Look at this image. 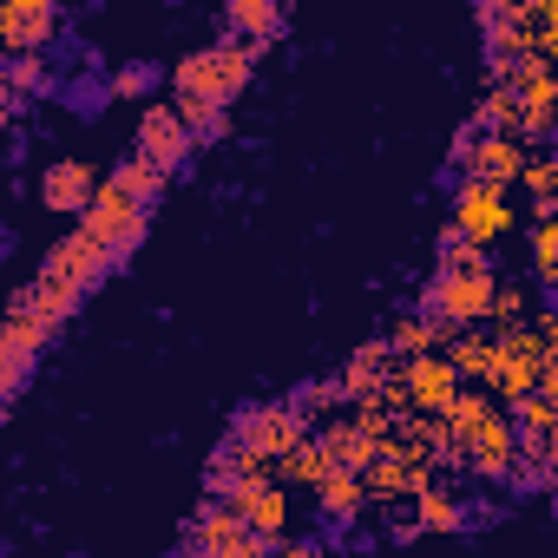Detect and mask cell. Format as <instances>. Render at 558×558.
<instances>
[{
  "label": "cell",
  "mask_w": 558,
  "mask_h": 558,
  "mask_svg": "<svg viewBox=\"0 0 558 558\" xmlns=\"http://www.w3.org/2000/svg\"><path fill=\"white\" fill-rule=\"evenodd\" d=\"M447 427H453V447H460V473H473V480H486V486H512V466H519V427H512V414L486 395V388H473V395H460L453 401V414H447Z\"/></svg>",
  "instance_id": "6da1fadb"
},
{
  "label": "cell",
  "mask_w": 558,
  "mask_h": 558,
  "mask_svg": "<svg viewBox=\"0 0 558 558\" xmlns=\"http://www.w3.org/2000/svg\"><path fill=\"white\" fill-rule=\"evenodd\" d=\"M106 276H112V263H106V250L86 236V230H73V236H60L47 256H40V269H34V303H40V316L60 329L99 283H106Z\"/></svg>",
  "instance_id": "7a4b0ae2"
},
{
  "label": "cell",
  "mask_w": 558,
  "mask_h": 558,
  "mask_svg": "<svg viewBox=\"0 0 558 558\" xmlns=\"http://www.w3.org/2000/svg\"><path fill=\"white\" fill-rule=\"evenodd\" d=\"M256 60H263V53H256L250 40L217 34L210 47H191V53L171 66V99H210V106H230V99L250 86Z\"/></svg>",
  "instance_id": "3957f363"
},
{
  "label": "cell",
  "mask_w": 558,
  "mask_h": 558,
  "mask_svg": "<svg viewBox=\"0 0 558 558\" xmlns=\"http://www.w3.org/2000/svg\"><path fill=\"white\" fill-rule=\"evenodd\" d=\"M493 303H499V269L493 263H480V269H434L427 290H421V316H434L453 336L486 329L493 323Z\"/></svg>",
  "instance_id": "277c9868"
},
{
  "label": "cell",
  "mask_w": 558,
  "mask_h": 558,
  "mask_svg": "<svg viewBox=\"0 0 558 558\" xmlns=\"http://www.w3.org/2000/svg\"><path fill=\"white\" fill-rule=\"evenodd\" d=\"M53 336H60V329L40 316L34 290L21 283L14 303H8V329H0V395H8V401H21V388H27V375H34V362H40V349H47Z\"/></svg>",
  "instance_id": "5b68a950"
},
{
  "label": "cell",
  "mask_w": 558,
  "mask_h": 558,
  "mask_svg": "<svg viewBox=\"0 0 558 558\" xmlns=\"http://www.w3.org/2000/svg\"><path fill=\"white\" fill-rule=\"evenodd\" d=\"M230 440H236L243 453H256L263 466H283V460L310 440V414H303L296 401H256V408H236Z\"/></svg>",
  "instance_id": "8992f818"
},
{
  "label": "cell",
  "mask_w": 558,
  "mask_h": 558,
  "mask_svg": "<svg viewBox=\"0 0 558 558\" xmlns=\"http://www.w3.org/2000/svg\"><path fill=\"white\" fill-rule=\"evenodd\" d=\"M145 223H151V210H145V204H138L132 191H119L112 178H106L99 204H93V210L80 217V230H86V236H93V243L106 250V263H112V269H125V256H132V250L145 243Z\"/></svg>",
  "instance_id": "52a82bcc"
},
{
  "label": "cell",
  "mask_w": 558,
  "mask_h": 558,
  "mask_svg": "<svg viewBox=\"0 0 558 558\" xmlns=\"http://www.w3.org/2000/svg\"><path fill=\"white\" fill-rule=\"evenodd\" d=\"M236 519L263 538V545H276L283 551L290 545V493H283V480H276V466H263V473H250L243 486H236Z\"/></svg>",
  "instance_id": "ba28073f"
},
{
  "label": "cell",
  "mask_w": 558,
  "mask_h": 558,
  "mask_svg": "<svg viewBox=\"0 0 558 558\" xmlns=\"http://www.w3.org/2000/svg\"><path fill=\"white\" fill-rule=\"evenodd\" d=\"M132 151H138L145 165H158L165 178H178V171L191 165L197 138H191V125H184L178 106H145V112H138V138H132Z\"/></svg>",
  "instance_id": "9c48e42d"
},
{
  "label": "cell",
  "mask_w": 558,
  "mask_h": 558,
  "mask_svg": "<svg viewBox=\"0 0 558 558\" xmlns=\"http://www.w3.org/2000/svg\"><path fill=\"white\" fill-rule=\"evenodd\" d=\"M512 86H519V106H525V119H519V145L538 151V145L558 132V73H551L545 53H538V60H525V66L512 73Z\"/></svg>",
  "instance_id": "30bf717a"
},
{
  "label": "cell",
  "mask_w": 558,
  "mask_h": 558,
  "mask_svg": "<svg viewBox=\"0 0 558 558\" xmlns=\"http://www.w3.org/2000/svg\"><path fill=\"white\" fill-rule=\"evenodd\" d=\"M60 34H66L60 0H8V8H0V47L8 53H47Z\"/></svg>",
  "instance_id": "8fae6325"
},
{
  "label": "cell",
  "mask_w": 558,
  "mask_h": 558,
  "mask_svg": "<svg viewBox=\"0 0 558 558\" xmlns=\"http://www.w3.org/2000/svg\"><path fill=\"white\" fill-rule=\"evenodd\" d=\"M460 236H473L480 250L486 243H499L506 230H512V204H506V191H493V184H473V178H460L453 184V217H447Z\"/></svg>",
  "instance_id": "7c38bea8"
},
{
  "label": "cell",
  "mask_w": 558,
  "mask_h": 558,
  "mask_svg": "<svg viewBox=\"0 0 558 558\" xmlns=\"http://www.w3.org/2000/svg\"><path fill=\"white\" fill-rule=\"evenodd\" d=\"M401 388H408V408H414V414H427V421H447V414H453V401L466 395V381H460V368H453L447 355L401 362Z\"/></svg>",
  "instance_id": "4fadbf2b"
},
{
  "label": "cell",
  "mask_w": 558,
  "mask_h": 558,
  "mask_svg": "<svg viewBox=\"0 0 558 558\" xmlns=\"http://www.w3.org/2000/svg\"><path fill=\"white\" fill-rule=\"evenodd\" d=\"M40 204L47 210H60V217H86L93 204H99V191H106V178L86 165V158H53L47 171H40Z\"/></svg>",
  "instance_id": "5bb4252c"
},
{
  "label": "cell",
  "mask_w": 558,
  "mask_h": 558,
  "mask_svg": "<svg viewBox=\"0 0 558 558\" xmlns=\"http://www.w3.org/2000/svg\"><path fill=\"white\" fill-rule=\"evenodd\" d=\"M184 538L197 545V558H236L256 532L236 519V506H230V499H204V506L184 519Z\"/></svg>",
  "instance_id": "9a60e30c"
},
{
  "label": "cell",
  "mask_w": 558,
  "mask_h": 558,
  "mask_svg": "<svg viewBox=\"0 0 558 558\" xmlns=\"http://www.w3.org/2000/svg\"><path fill=\"white\" fill-rule=\"evenodd\" d=\"M525 165H532V151H525L519 138H493V132H480V145H473V158L460 165V178L493 184V191H512V184L525 178Z\"/></svg>",
  "instance_id": "2e32d148"
},
{
  "label": "cell",
  "mask_w": 558,
  "mask_h": 558,
  "mask_svg": "<svg viewBox=\"0 0 558 558\" xmlns=\"http://www.w3.org/2000/svg\"><path fill=\"white\" fill-rule=\"evenodd\" d=\"M223 34H236L256 53H269L276 40L290 34V8H283V0H230V8H223Z\"/></svg>",
  "instance_id": "e0dca14e"
},
{
  "label": "cell",
  "mask_w": 558,
  "mask_h": 558,
  "mask_svg": "<svg viewBox=\"0 0 558 558\" xmlns=\"http://www.w3.org/2000/svg\"><path fill=\"white\" fill-rule=\"evenodd\" d=\"M60 93V73L47 66V53H8L0 60V99H53Z\"/></svg>",
  "instance_id": "ac0fdd59"
},
{
  "label": "cell",
  "mask_w": 558,
  "mask_h": 558,
  "mask_svg": "<svg viewBox=\"0 0 558 558\" xmlns=\"http://www.w3.org/2000/svg\"><path fill=\"white\" fill-rule=\"evenodd\" d=\"M499 329H466V336H453V349H447V362L460 368V381H480V388H493V375H499Z\"/></svg>",
  "instance_id": "d6986e66"
},
{
  "label": "cell",
  "mask_w": 558,
  "mask_h": 558,
  "mask_svg": "<svg viewBox=\"0 0 558 558\" xmlns=\"http://www.w3.org/2000/svg\"><path fill=\"white\" fill-rule=\"evenodd\" d=\"M316 440L329 447V460H336L342 473H368V460L381 453V447H375V434H368L355 414H349V421H323V427H316Z\"/></svg>",
  "instance_id": "ffe728a7"
},
{
  "label": "cell",
  "mask_w": 558,
  "mask_h": 558,
  "mask_svg": "<svg viewBox=\"0 0 558 558\" xmlns=\"http://www.w3.org/2000/svg\"><path fill=\"white\" fill-rule=\"evenodd\" d=\"M250 473H263V460L243 453V447L223 434V440L210 447V460H204V493H210V499H236V486H243Z\"/></svg>",
  "instance_id": "44dd1931"
},
{
  "label": "cell",
  "mask_w": 558,
  "mask_h": 558,
  "mask_svg": "<svg viewBox=\"0 0 558 558\" xmlns=\"http://www.w3.org/2000/svg\"><path fill=\"white\" fill-rule=\"evenodd\" d=\"M388 349H395L401 362H421V355H447V349H453V329H440L434 316H421V310H414V316H401V323L388 329Z\"/></svg>",
  "instance_id": "7402d4cb"
},
{
  "label": "cell",
  "mask_w": 558,
  "mask_h": 558,
  "mask_svg": "<svg viewBox=\"0 0 558 558\" xmlns=\"http://www.w3.org/2000/svg\"><path fill=\"white\" fill-rule=\"evenodd\" d=\"M316 506H323L329 532H336V538H349V525H355V519H362V506H368V480H362V473H336V480L316 493Z\"/></svg>",
  "instance_id": "603a6c76"
},
{
  "label": "cell",
  "mask_w": 558,
  "mask_h": 558,
  "mask_svg": "<svg viewBox=\"0 0 558 558\" xmlns=\"http://www.w3.org/2000/svg\"><path fill=\"white\" fill-rule=\"evenodd\" d=\"M519 119H525L519 86H486V93L473 99V125L493 132V138H519Z\"/></svg>",
  "instance_id": "cb8c5ba5"
},
{
  "label": "cell",
  "mask_w": 558,
  "mask_h": 558,
  "mask_svg": "<svg viewBox=\"0 0 558 558\" xmlns=\"http://www.w3.org/2000/svg\"><path fill=\"white\" fill-rule=\"evenodd\" d=\"M336 473H342V466L329 460V447H323V440H303L283 466H276V480H283V486H310V493H323Z\"/></svg>",
  "instance_id": "d4e9b609"
},
{
  "label": "cell",
  "mask_w": 558,
  "mask_h": 558,
  "mask_svg": "<svg viewBox=\"0 0 558 558\" xmlns=\"http://www.w3.org/2000/svg\"><path fill=\"white\" fill-rule=\"evenodd\" d=\"M414 519H421V532H466L473 525V506L460 493H447V486H427L414 499Z\"/></svg>",
  "instance_id": "484cf974"
},
{
  "label": "cell",
  "mask_w": 558,
  "mask_h": 558,
  "mask_svg": "<svg viewBox=\"0 0 558 558\" xmlns=\"http://www.w3.org/2000/svg\"><path fill=\"white\" fill-rule=\"evenodd\" d=\"M106 178H112L119 191H132V197H138L145 210H158V204H165V191H171V178H165L158 165H145L138 151H132V158H119V165H112Z\"/></svg>",
  "instance_id": "4316f807"
},
{
  "label": "cell",
  "mask_w": 558,
  "mask_h": 558,
  "mask_svg": "<svg viewBox=\"0 0 558 558\" xmlns=\"http://www.w3.org/2000/svg\"><path fill=\"white\" fill-rule=\"evenodd\" d=\"M525 197H532V217L545 223V217H558V151H532V165H525Z\"/></svg>",
  "instance_id": "83f0119b"
},
{
  "label": "cell",
  "mask_w": 558,
  "mask_h": 558,
  "mask_svg": "<svg viewBox=\"0 0 558 558\" xmlns=\"http://www.w3.org/2000/svg\"><path fill=\"white\" fill-rule=\"evenodd\" d=\"M171 106L184 112V125H191L197 145H223L230 138V106H210V99H171Z\"/></svg>",
  "instance_id": "f1b7e54d"
},
{
  "label": "cell",
  "mask_w": 558,
  "mask_h": 558,
  "mask_svg": "<svg viewBox=\"0 0 558 558\" xmlns=\"http://www.w3.org/2000/svg\"><path fill=\"white\" fill-rule=\"evenodd\" d=\"M532 283L558 303V217H545V223L532 230Z\"/></svg>",
  "instance_id": "f546056e"
},
{
  "label": "cell",
  "mask_w": 558,
  "mask_h": 558,
  "mask_svg": "<svg viewBox=\"0 0 558 558\" xmlns=\"http://www.w3.org/2000/svg\"><path fill=\"white\" fill-rule=\"evenodd\" d=\"M506 414H512L519 440H538V447H545V440L558 434V401H545V395H525V401H519V408H506Z\"/></svg>",
  "instance_id": "4dcf8cb0"
},
{
  "label": "cell",
  "mask_w": 558,
  "mask_h": 558,
  "mask_svg": "<svg viewBox=\"0 0 558 558\" xmlns=\"http://www.w3.org/2000/svg\"><path fill=\"white\" fill-rule=\"evenodd\" d=\"M106 99H151V106H158V66H151V60H125V66L106 80Z\"/></svg>",
  "instance_id": "1f68e13d"
},
{
  "label": "cell",
  "mask_w": 558,
  "mask_h": 558,
  "mask_svg": "<svg viewBox=\"0 0 558 558\" xmlns=\"http://www.w3.org/2000/svg\"><path fill=\"white\" fill-rule=\"evenodd\" d=\"M480 263H493L473 236H460L453 223H440V236H434V269H480Z\"/></svg>",
  "instance_id": "d6a6232c"
},
{
  "label": "cell",
  "mask_w": 558,
  "mask_h": 558,
  "mask_svg": "<svg viewBox=\"0 0 558 558\" xmlns=\"http://www.w3.org/2000/svg\"><path fill=\"white\" fill-rule=\"evenodd\" d=\"M283 401H296V408L316 421V414H336V408L349 401V388H342V381H303V388H290Z\"/></svg>",
  "instance_id": "836d02e7"
},
{
  "label": "cell",
  "mask_w": 558,
  "mask_h": 558,
  "mask_svg": "<svg viewBox=\"0 0 558 558\" xmlns=\"http://www.w3.org/2000/svg\"><path fill=\"white\" fill-rule=\"evenodd\" d=\"M532 303H525V283H499V303H493V323L486 329H525Z\"/></svg>",
  "instance_id": "e575fe53"
},
{
  "label": "cell",
  "mask_w": 558,
  "mask_h": 558,
  "mask_svg": "<svg viewBox=\"0 0 558 558\" xmlns=\"http://www.w3.org/2000/svg\"><path fill=\"white\" fill-rule=\"evenodd\" d=\"M276 558H336V551H329L323 538H290L283 551H276Z\"/></svg>",
  "instance_id": "d590c367"
},
{
  "label": "cell",
  "mask_w": 558,
  "mask_h": 558,
  "mask_svg": "<svg viewBox=\"0 0 558 558\" xmlns=\"http://www.w3.org/2000/svg\"><path fill=\"white\" fill-rule=\"evenodd\" d=\"M538 336H545V349H551V362H558V303L538 316Z\"/></svg>",
  "instance_id": "8d00e7d4"
},
{
  "label": "cell",
  "mask_w": 558,
  "mask_h": 558,
  "mask_svg": "<svg viewBox=\"0 0 558 558\" xmlns=\"http://www.w3.org/2000/svg\"><path fill=\"white\" fill-rule=\"evenodd\" d=\"M538 21H545V27H558V0H545V8H538ZM545 27H538V34H545Z\"/></svg>",
  "instance_id": "74e56055"
},
{
  "label": "cell",
  "mask_w": 558,
  "mask_h": 558,
  "mask_svg": "<svg viewBox=\"0 0 558 558\" xmlns=\"http://www.w3.org/2000/svg\"><path fill=\"white\" fill-rule=\"evenodd\" d=\"M545 460H551V473H558V434H551V440H545Z\"/></svg>",
  "instance_id": "f35d334b"
},
{
  "label": "cell",
  "mask_w": 558,
  "mask_h": 558,
  "mask_svg": "<svg viewBox=\"0 0 558 558\" xmlns=\"http://www.w3.org/2000/svg\"><path fill=\"white\" fill-rule=\"evenodd\" d=\"M349 558H368V551H362V545H355V551H349Z\"/></svg>",
  "instance_id": "ab89813d"
}]
</instances>
